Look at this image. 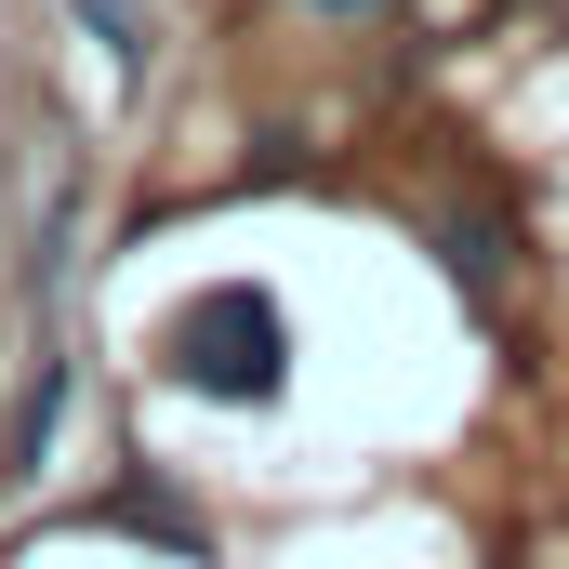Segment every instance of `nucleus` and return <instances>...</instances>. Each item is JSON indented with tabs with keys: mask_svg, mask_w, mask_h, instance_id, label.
Listing matches in <instances>:
<instances>
[{
	"mask_svg": "<svg viewBox=\"0 0 569 569\" xmlns=\"http://www.w3.org/2000/svg\"><path fill=\"white\" fill-rule=\"evenodd\" d=\"M503 252H517V239H503V212H477V199H450V212H437V266H450L463 305H503Z\"/></svg>",
	"mask_w": 569,
	"mask_h": 569,
	"instance_id": "obj_4",
	"label": "nucleus"
},
{
	"mask_svg": "<svg viewBox=\"0 0 569 569\" xmlns=\"http://www.w3.org/2000/svg\"><path fill=\"white\" fill-rule=\"evenodd\" d=\"M159 385L212 398V411H279L291 398V318L266 279H199L159 318Z\"/></svg>",
	"mask_w": 569,
	"mask_h": 569,
	"instance_id": "obj_1",
	"label": "nucleus"
},
{
	"mask_svg": "<svg viewBox=\"0 0 569 569\" xmlns=\"http://www.w3.org/2000/svg\"><path fill=\"white\" fill-rule=\"evenodd\" d=\"M67 13H80V27L107 40V67H120V80L146 67V0H67Z\"/></svg>",
	"mask_w": 569,
	"mask_h": 569,
	"instance_id": "obj_5",
	"label": "nucleus"
},
{
	"mask_svg": "<svg viewBox=\"0 0 569 569\" xmlns=\"http://www.w3.org/2000/svg\"><path fill=\"white\" fill-rule=\"evenodd\" d=\"M305 13H385V0H305Z\"/></svg>",
	"mask_w": 569,
	"mask_h": 569,
	"instance_id": "obj_6",
	"label": "nucleus"
},
{
	"mask_svg": "<svg viewBox=\"0 0 569 569\" xmlns=\"http://www.w3.org/2000/svg\"><path fill=\"white\" fill-rule=\"evenodd\" d=\"M53 425H67V345H40V358H27V385H13V425H0V490H27V477L53 463Z\"/></svg>",
	"mask_w": 569,
	"mask_h": 569,
	"instance_id": "obj_3",
	"label": "nucleus"
},
{
	"mask_svg": "<svg viewBox=\"0 0 569 569\" xmlns=\"http://www.w3.org/2000/svg\"><path fill=\"white\" fill-rule=\"evenodd\" d=\"M80 530H133V543H159V557L212 569V517H199V503H172L159 477H120V490H107V503H93Z\"/></svg>",
	"mask_w": 569,
	"mask_h": 569,
	"instance_id": "obj_2",
	"label": "nucleus"
}]
</instances>
